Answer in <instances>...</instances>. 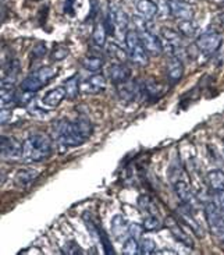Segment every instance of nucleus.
Returning <instances> with one entry per match:
<instances>
[{"mask_svg":"<svg viewBox=\"0 0 224 255\" xmlns=\"http://www.w3.org/2000/svg\"><path fill=\"white\" fill-rule=\"evenodd\" d=\"M92 135V125L87 118L60 119L52 127V137L64 146H80Z\"/></svg>","mask_w":224,"mask_h":255,"instance_id":"1","label":"nucleus"},{"mask_svg":"<svg viewBox=\"0 0 224 255\" xmlns=\"http://www.w3.org/2000/svg\"><path fill=\"white\" fill-rule=\"evenodd\" d=\"M52 153V141L45 134H31L22 142V159L25 162H42Z\"/></svg>","mask_w":224,"mask_h":255,"instance_id":"2","label":"nucleus"},{"mask_svg":"<svg viewBox=\"0 0 224 255\" xmlns=\"http://www.w3.org/2000/svg\"><path fill=\"white\" fill-rule=\"evenodd\" d=\"M59 73L57 67L53 66H43L39 67L38 70H35L34 73H31L29 76L22 81L21 88L22 91H29V92H38L42 90L45 85H48Z\"/></svg>","mask_w":224,"mask_h":255,"instance_id":"3","label":"nucleus"},{"mask_svg":"<svg viewBox=\"0 0 224 255\" xmlns=\"http://www.w3.org/2000/svg\"><path fill=\"white\" fill-rule=\"evenodd\" d=\"M106 27L110 35H117L125 39V31L128 27V15L121 8V6L110 3L108 17H106Z\"/></svg>","mask_w":224,"mask_h":255,"instance_id":"4","label":"nucleus"},{"mask_svg":"<svg viewBox=\"0 0 224 255\" xmlns=\"http://www.w3.org/2000/svg\"><path fill=\"white\" fill-rule=\"evenodd\" d=\"M205 218L211 235L219 243L224 244V215L220 212L218 204L208 201L205 204Z\"/></svg>","mask_w":224,"mask_h":255,"instance_id":"5","label":"nucleus"},{"mask_svg":"<svg viewBox=\"0 0 224 255\" xmlns=\"http://www.w3.org/2000/svg\"><path fill=\"white\" fill-rule=\"evenodd\" d=\"M125 48L128 52V57L138 66H146L149 62V53L143 46L139 34L136 31H127L125 34Z\"/></svg>","mask_w":224,"mask_h":255,"instance_id":"6","label":"nucleus"},{"mask_svg":"<svg viewBox=\"0 0 224 255\" xmlns=\"http://www.w3.org/2000/svg\"><path fill=\"white\" fill-rule=\"evenodd\" d=\"M136 32L139 34V38L142 41L143 46L148 50V53L153 56H159L162 52H163V45L160 39L157 38L156 35L152 34L148 27H146V22H143L141 20H136Z\"/></svg>","mask_w":224,"mask_h":255,"instance_id":"7","label":"nucleus"},{"mask_svg":"<svg viewBox=\"0 0 224 255\" xmlns=\"http://www.w3.org/2000/svg\"><path fill=\"white\" fill-rule=\"evenodd\" d=\"M222 42H223V38L216 31H206L198 36L197 48L205 55H213L220 49Z\"/></svg>","mask_w":224,"mask_h":255,"instance_id":"8","label":"nucleus"},{"mask_svg":"<svg viewBox=\"0 0 224 255\" xmlns=\"http://www.w3.org/2000/svg\"><path fill=\"white\" fill-rule=\"evenodd\" d=\"M117 94L122 101L134 102L143 97L145 94V85L138 81H125V83L117 85Z\"/></svg>","mask_w":224,"mask_h":255,"instance_id":"9","label":"nucleus"},{"mask_svg":"<svg viewBox=\"0 0 224 255\" xmlns=\"http://www.w3.org/2000/svg\"><path fill=\"white\" fill-rule=\"evenodd\" d=\"M84 221L87 223L89 232L95 236L96 239L101 240V243L103 244V249H105V253H106V254H114V250L112 249V243H110L109 237L106 235L105 229L101 226L99 221H98V219H94V216L89 214L84 215Z\"/></svg>","mask_w":224,"mask_h":255,"instance_id":"10","label":"nucleus"},{"mask_svg":"<svg viewBox=\"0 0 224 255\" xmlns=\"http://www.w3.org/2000/svg\"><path fill=\"white\" fill-rule=\"evenodd\" d=\"M167 7H169L170 14L180 21H187L194 18L195 14V8L188 1L184 0H169L167 1Z\"/></svg>","mask_w":224,"mask_h":255,"instance_id":"11","label":"nucleus"},{"mask_svg":"<svg viewBox=\"0 0 224 255\" xmlns=\"http://www.w3.org/2000/svg\"><path fill=\"white\" fill-rule=\"evenodd\" d=\"M183 223V222H181ZM180 221H177L174 218H169L166 221V226L169 228V230L171 232V235L174 236V239H177L178 242L184 244L185 247H190V249H194L195 246V242L192 239V236L188 233V230L184 228V225H181Z\"/></svg>","mask_w":224,"mask_h":255,"instance_id":"12","label":"nucleus"},{"mask_svg":"<svg viewBox=\"0 0 224 255\" xmlns=\"http://www.w3.org/2000/svg\"><path fill=\"white\" fill-rule=\"evenodd\" d=\"M0 153L3 159L22 158V144L13 137L1 135L0 138Z\"/></svg>","mask_w":224,"mask_h":255,"instance_id":"13","label":"nucleus"},{"mask_svg":"<svg viewBox=\"0 0 224 255\" xmlns=\"http://www.w3.org/2000/svg\"><path fill=\"white\" fill-rule=\"evenodd\" d=\"M173 187H174L177 197L183 201L184 205H187L188 208L194 207V204L197 202V200H195L194 193L191 190L190 183L187 180L180 179V177H173Z\"/></svg>","mask_w":224,"mask_h":255,"instance_id":"14","label":"nucleus"},{"mask_svg":"<svg viewBox=\"0 0 224 255\" xmlns=\"http://www.w3.org/2000/svg\"><path fill=\"white\" fill-rule=\"evenodd\" d=\"M80 88H81V92L87 94V95H98L106 88V77L102 74L88 77L84 81H81Z\"/></svg>","mask_w":224,"mask_h":255,"instance_id":"15","label":"nucleus"},{"mask_svg":"<svg viewBox=\"0 0 224 255\" xmlns=\"http://www.w3.org/2000/svg\"><path fill=\"white\" fill-rule=\"evenodd\" d=\"M108 74H109L110 80H112L115 85H118V84L128 81L129 76H131V70L125 66V63L117 62L110 66Z\"/></svg>","mask_w":224,"mask_h":255,"instance_id":"16","label":"nucleus"},{"mask_svg":"<svg viewBox=\"0 0 224 255\" xmlns=\"http://www.w3.org/2000/svg\"><path fill=\"white\" fill-rule=\"evenodd\" d=\"M166 73H167V80L171 85L177 84L181 77L184 74V66L183 62L177 57V56H171L169 59V63H167V69H166Z\"/></svg>","mask_w":224,"mask_h":255,"instance_id":"17","label":"nucleus"},{"mask_svg":"<svg viewBox=\"0 0 224 255\" xmlns=\"http://www.w3.org/2000/svg\"><path fill=\"white\" fill-rule=\"evenodd\" d=\"M64 98H67L66 88L64 87H57L55 90L49 91L48 94L42 98V104H43V106H46V108L55 109V108H57L64 101Z\"/></svg>","mask_w":224,"mask_h":255,"instance_id":"18","label":"nucleus"},{"mask_svg":"<svg viewBox=\"0 0 224 255\" xmlns=\"http://www.w3.org/2000/svg\"><path fill=\"white\" fill-rule=\"evenodd\" d=\"M135 7L146 21L153 20L159 13V7L153 0H135Z\"/></svg>","mask_w":224,"mask_h":255,"instance_id":"19","label":"nucleus"},{"mask_svg":"<svg viewBox=\"0 0 224 255\" xmlns=\"http://www.w3.org/2000/svg\"><path fill=\"white\" fill-rule=\"evenodd\" d=\"M112 233L117 240H121L125 235H129L128 222L122 218L121 215H115L112 221Z\"/></svg>","mask_w":224,"mask_h":255,"instance_id":"20","label":"nucleus"},{"mask_svg":"<svg viewBox=\"0 0 224 255\" xmlns=\"http://www.w3.org/2000/svg\"><path fill=\"white\" fill-rule=\"evenodd\" d=\"M38 176H39V172H36V170L22 169V170H18L17 174H15V183L22 188H27L34 183Z\"/></svg>","mask_w":224,"mask_h":255,"instance_id":"21","label":"nucleus"},{"mask_svg":"<svg viewBox=\"0 0 224 255\" xmlns=\"http://www.w3.org/2000/svg\"><path fill=\"white\" fill-rule=\"evenodd\" d=\"M208 181H209V186L216 193L224 191V172L215 169L208 173Z\"/></svg>","mask_w":224,"mask_h":255,"instance_id":"22","label":"nucleus"},{"mask_svg":"<svg viewBox=\"0 0 224 255\" xmlns=\"http://www.w3.org/2000/svg\"><path fill=\"white\" fill-rule=\"evenodd\" d=\"M15 101H18V98L15 95V88L14 85H6L1 84V108H10L15 104Z\"/></svg>","mask_w":224,"mask_h":255,"instance_id":"23","label":"nucleus"},{"mask_svg":"<svg viewBox=\"0 0 224 255\" xmlns=\"http://www.w3.org/2000/svg\"><path fill=\"white\" fill-rule=\"evenodd\" d=\"M109 34L108 27H106V22L99 21L94 28V42H95L98 46H105L106 45V36Z\"/></svg>","mask_w":224,"mask_h":255,"instance_id":"24","label":"nucleus"},{"mask_svg":"<svg viewBox=\"0 0 224 255\" xmlns=\"http://www.w3.org/2000/svg\"><path fill=\"white\" fill-rule=\"evenodd\" d=\"M81 63L84 69L88 70L91 73H98L103 67V59L99 56H87L82 59Z\"/></svg>","mask_w":224,"mask_h":255,"instance_id":"25","label":"nucleus"},{"mask_svg":"<svg viewBox=\"0 0 224 255\" xmlns=\"http://www.w3.org/2000/svg\"><path fill=\"white\" fill-rule=\"evenodd\" d=\"M80 85H81V83H80V78H78L77 74L71 77V78H68L66 84H64V88H66V92H67V98L75 99V98L78 97V94L81 91Z\"/></svg>","mask_w":224,"mask_h":255,"instance_id":"26","label":"nucleus"},{"mask_svg":"<svg viewBox=\"0 0 224 255\" xmlns=\"http://www.w3.org/2000/svg\"><path fill=\"white\" fill-rule=\"evenodd\" d=\"M106 50H108V53L114 59L115 62L125 63V60H127V56L128 55H127V53L124 52V49H122L120 45H117V43H108Z\"/></svg>","mask_w":224,"mask_h":255,"instance_id":"27","label":"nucleus"},{"mask_svg":"<svg viewBox=\"0 0 224 255\" xmlns=\"http://www.w3.org/2000/svg\"><path fill=\"white\" fill-rule=\"evenodd\" d=\"M122 254L124 255H136L141 254L139 251V243L136 240V237L134 236H129L128 239L124 243V247H122Z\"/></svg>","mask_w":224,"mask_h":255,"instance_id":"28","label":"nucleus"},{"mask_svg":"<svg viewBox=\"0 0 224 255\" xmlns=\"http://www.w3.org/2000/svg\"><path fill=\"white\" fill-rule=\"evenodd\" d=\"M139 251H141V255H150L156 253V243L153 242L152 239L146 237V239H142L141 243H139Z\"/></svg>","mask_w":224,"mask_h":255,"instance_id":"29","label":"nucleus"},{"mask_svg":"<svg viewBox=\"0 0 224 255\" xmlns=\"http://www.w3.org/2000/svg\"><path fill=\"white\" fill-rule=\"evenodd\" d=\"M160 218L159 215H146L145 219H143V229L145 230H156L159 229L162 225H160Z\"/></svg>","mask_w":224,"mask_h":255,"instance_id":"30","label":"nucleus"},{"mask_svg":"<svg viewBox=\"0 0 224 255\" xmlns=\"http://www.w3.org/2000/svg\"><path fill=\"white\" fill-rule=\"evenodd\" d=\"M180 31H181V34L184 35H195L198 31V25L194 22L192 20H187V21H180Z\"/></svg>","mask_w":224,"mask_h":255,"instance_id":"31","label":"nucleus"},{"mask_svg":"<svg viewBox=\"0 0 224 255\" xmlns=\"http://www.w3.org/2000/svg\"><path fill=\"white\" fill-rule=\"evenodd\" d=\"M162 34L163 36L169 41V43L171 46H174L177 48L178 46V43H180V35L174 32L173 29H170V28H162Z\"/></svg>","mask_w":224,"mask_h":255,"instance_id":"32","label":"nucleus"},{"mask_svg":"<svg viewBox=\"0 0 224 255\" xmlns=\"http://www.w3.org/2000/svg\"><path fill=\"white\" fill-rule=\"evenodd\" d=\"M63 253L67 255H77V254H82V250L80 249L74 242H70L63 247Z\"/></svg>","mask_w":224,"mask_h":255,"instance_id":"33","label":"nucleus"},{"mask_svg":"<svg viewBox=\"0 0 224 255\" xmlns=\"http://www.w3.org/2000/svg\"><path fill=\"white\" fill-rule=\"evenodd\" d=\"M68 55V50L64 46H56L55 49H53V52H52V56H53V59L55 60H63V59H66Z\"/></svg>","mask_w":224,"mask_h":255,"instance_id":"34","label":"nucleus"},{"mask_svg":"<svg viewBox=\"0 0 224 255\" xmlns=\"http://www.w3.org/2000/svg\"><path fill=\"white\" fill-rule=\"evenodd\" d=\"M142 230L143 226H141V225H136V223H131L129 225V236H134L136 239L142 235Z\"/></svg>","mask_w":224,"mask_h":255,"instance_id":"35","label":"nucleus"},{"mask_svg":"<svg viewBox=\"0 0 224 255\" xmlns=\"http://www.w3.org/2000/svg\"><path fill=\"white\" fill-rule=\"evenodd\" d=\"M10 118H11L10 111H8L7 108H1V113H0V122H1V125H7Z\"/></svg>","mask_w":224,"mask_h":255,"instance_id":"36","label":"nucleus"},{"mask_svg":"<svg viewBox=\"0 0 224 255\" xmlns=\"http://www.w3.org/2000/svg\"><path fill=\"white\" fill-rule=\"evenodd\" d=\"M216 200H218V207L220 212L224 215V191L216 193Z\"/></svg>","mask_w":224,"mask_h":255,"instance_id":"37","label":"nucleus"},{"mask_svg":"<svg viewBox=\"0 0 224 255\" xmlns=\"http://www.w3.org/2000/svg\"><path fill=\"white\" fill-rule=\"evenodd\" d=\"M213 3H218V4H224V0H211Z\"/></svg>","mask_w":224,"mask_h":255,"instance_id":"38","label":"nucleus"}]
</instances>
